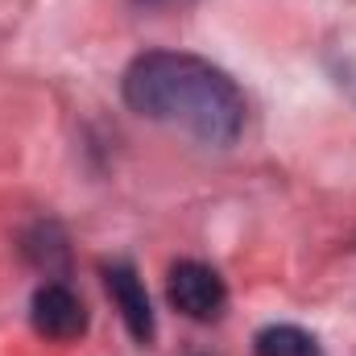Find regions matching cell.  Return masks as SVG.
Returning <instances> with one entry per match:
<instances>
[{
  "mask_svg": "<svg viewBox=\"0 0 356 356\" xmlns=\"http://www.w3.org/2000/svg\"><path fill=\"white\" fill-rule=\"evenodd\" d=\"M253 353L257 356H323L319 344H315V336H307L294 323H273L266 332H257Z\"/></svg>",
  "mask_w": 356,
  "mask_h": 356,
  "instance_id": "5b68a950",
  "label": "cell"
},
{
  "mask_svg": "<svg viewBox=\"0 0 356 356\" xmlns=\"http://www.w3.org/2000/svg\"><path fill=\"white\" fill-rule=\"evenodd\" d=\"M145 4H170V0H145Z\"/></svg>",
  "mask_w": 356,
  "mask_h": 356,
  "instance_id": "8992f818",
  "label": "cell"
},
{
  "mask_svg": "<svg viewBox=\"0 0 356 356\" xmlns=\"http://www.w3.org/2000/svg\"><path fill=\"white\" fill-rule=\"evenodd\" d=\"M124 104L203 145H232L245 129V95L228 71L199 54L149 50L124 71Z\"/></svg>",
  "mask_w": 356,
  "mask_h": 356,
  "instance_id": "6da1fadb",
  "label": "cell"
},
{
  "mask_svg": "<svg viewBox=\"0 0 356 356\" xmlns=\"http://www.w3.org/2000/svg\"><path fill=\"white\" fill-rule=\"evenodd\" d=\"M166 294H170V307L182 311L186 319H199V323H211L224 315L228 307V286L224 277L203 261H178L170 269V282H166Z\"/></svg>",
  "mask_w": 356,
  "mask_h": 356,
  "instance_id": "7a4b0ae2",
  "label": "cell"
},
{
  "mask_svg": "<svg viewBox=\"0 0 356 356\" xmlns=\"http://www.w3.org/2000/svg\"><path fill=\"white\" fill-rule=\"evenodd\" d=\"M29 319H33V332L46 340H79L88 327V311H83L79 294L63 282L38 286V294L29 302Z\"/></svg>",
  "mask_w": 356,
  "mask_h": 356,
  "instance_id": "3957f363",
  "label": "cell"
},
{
  "mask_svg": "<svg viewBox=\"0 0 356 356\" xmlns=\"http://www.w3.org/2000/svg\"><path fill=\"white\" fill-rule=\"evenodd\" d=\"M104 286H108V294H112V302H116L129 336L137 344H149L154 340V311H149V294H145L137 269L129 266V261H112V266L104 269Z\"/></svg>",
  "mask_w": 356,
  "mask_h": 356,
  "instance_id": "277c9868",
  "label": "cell"
}]
</instances>
